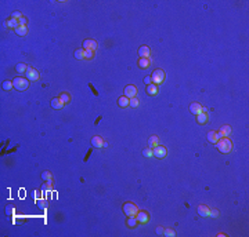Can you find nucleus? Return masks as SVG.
Listing matches in <instances>:
<instances>
[{"mask_svg": "<svg viewBox=\"0 0 249 237\" xmlns=\"http://www.w3.org/2000/svg\"><path fill=\"white\" fill-rule=\"evenodd\" d=\"M6 26L10 28V29H14V30H15L19 26V21H18V19L10 18V19H7V22H6Z\"/></svg>", "mask_w": 249, "mask_h": 237, "instance_id": "nucleus-19", "label": "nucleus"}, {"mask_svg": "<svg viewBox=\"0 0 249 237\" xmlns=\"http://www.w3.org/2000/svg\"><path fill=\"white\" fill-rule=\"evenodd\" d=\"M6 214H7V215H11V214H13V208H11L10 205L6 208Z\"/></svg>", "mask_w": 249, "mask_h": 237, "instance_id": "nucleus-40", "label": "nucleus"}, {"mask_svg": "<svg viewBox=\"0 0 249 237\" xmlns=\"http://www.w3.org/2000/svg\"><path fill=\"white\" fill-rule=\"evenodd\" d=\"M216 148L220 153H224L226 155V153L231 152V149H233V142H231V139L228 136H223V138H220L216 142Z\"/></svg>", "mask_w": 249, "mask_h": 237, "instance_id": "nucleus-1", "label": "nucleus"}, {"mask_svg": "<svg viewBox=\"0 0 249 237\" xmlns=\"http://www.w3.org/2000/svg\"><path fill=\"white\" fill-rule=\"evenodd\" d=\"M91 145H93L94 148H102L105 145V142H104V139H102L101 136L96 135V136H93V138H91Z\"/></svg>", "mask_w": 249, "mask_h": 237, "instance_id": "nucleus-13", "label": "nucleus"}, {"mask_svg": "<svg viewBox=\"0 0 249 237\" xmlns=\"http://www.w3.org/2000/svg\"><path fill=\"white\" fill-rule=\"evenodd\" d=\"M150 65H151L150 58H140L139 59V66L141 68V69H147V68H150Z\"/></svg>", "mask_w": 249, "mask_h": 237, "instance_id": "nucleus-22", "label": "nucleus"}, {"mask_svg": "<svg viewBox=\"0 0 249 237\" xmlns=\"http://www.w3.org/2000/svg\"><path fill=\"white\" fill-rule=\"evenodd\" d=\"M231 134V125H222V128H220V131L217 132V135H219V138H223V136H228Z\"/></svg>", "mask_w": 249, "mask_h": 237, "instance_id": "nucleus-12", "label": "nucleus"}, {"mask_svg": "<svg viewBox=\"0 0 249 237\" xmlns=\"http://www.w3.org/2000/svg\"><path fill=\"white\" fill-rule=\"evenodd\" d=\"M2 88H3L4 91H10V90H13V88H14L13 81H10V80H6V81H3V83H2Z\"/></svg>", "mask_w": 249, "mask_h": 237, "instance_id": "nucleus-25", "label": "nucleus"}, {"mask_svg": "<svg viewBox=\"0 0 249 237\" xmlns=\"http://www.w3.org/2000/svg\"><path fill=\"white\" fill-rule=\"evenodd\" d=\"M15 70L19 73V75H25V73H27V70H28V65L27 64H17Z\"/></svg>", "mask_w": 249, "mask_h": 237, "instance_id": "nucleus-24", "label": "nucleus"}, {"mask_svg": "<svg viewBox=\"0 0 249 237\" xmlns=\"http://www.w3.org/2000/svg\"><path fill=\"white\" fill-rule=\"evenodd\" d=\"M83 50H91V51H96L97 50V41L93 39H86L83 41Z\"/></svg>", "mask_w": 249, "mask_h": 237, "instance_id": "nucleus-8", "label": "nucleus"}, {"mask_svg": "<svg viewBox=\"0 0 249 237\" xmlns=\"http://www.w3.org/2000/svg\"><path fill=\"white\" fill-rule=\"evenodd\" d=\"M126 225H127V227H130V229H134V227L139 225V221H137L136 216H129L127 221H126Z\"/></svg>", "mask_w": 249, "mask_h": 237, "instance_id": "nucleus-21", "label": "nucleus"}, {"mask_svg": "<svg viewBox=\"0 0 249 237\" xmlns=\"http://www.w3.org/2000/svg\"><path fill=\"white\" fill-rule=\"evenodd\" d=\"M51 108H53V109H57V110H60V109L64 108V104H62V101L60 99V97L51 99Z\"/></svg>", "mask_w": 249, "mask_h": 237, "instance_id": "nucleus-15", "label": "nucleus"}, {"mask_svg": "<svg viewBox=\"0 0 249 237\" xmlns=\"http://www.w3.org/2000/svg\"><path fill=\"white\" fill-rule=\"evenodd\" d=\"M190 112L197 116V115L204 112V106H202L201 104H198V102H193V104L190 105Z\"/></svg>", "mask_w": 249, "mask_h": 237, "instance_id": "nucleus-10", "label": "nucleus"}, {"mask_svg": "<svg viewBox=\"0 0 249 237\" xmlns=\"http://www.w3.org/2000/svg\"><path fill=\"white\" fill-rule=\"evenodd\" d=\"M143 156H144V157H151V156H152V149H151V148L143 149Z\"/></svg>", "mask_w": 249, "mask_h": 237, "instance_id": "nucleus-31", "label": "nucleus"}, {"mask_svg": "<svg viewBox=\"0 0 249 237\" xmlns=\"http://www.w3.org/2000/svg\"><path fill=\"white\" fill-rule=\"evenodd\" d=\"M129 102H130V99L127 98V97H121V98L118 99V105L119 108H127L129 106Z\"/></svg>", "mask_w": 249, "mask_h": 237, "instance_id": "nucleus-23", "label": "nucleus"}, {"mask_svg": "<svg viewBox=\"0 0 249 237\" xmlns=\"http://www.w3.org/2000/svg\"><path fill=\"white\" fill-rule=\"evenodd\" d=\"M166 155H168V149L162 145H158L152 149V156H155L156 159H164L166 157Z\"/></svg>", "mask_w": 249, "mask_h": 237, "instance_id": "nucleus-5", "label": "nucleus"}, {"mask_svg": "<svg viewBox=\"0 0 249 237\" xmlns=\"http://www.w3.org/2000/svg\"><path fill=\"white\" fill-rule=\"evenodd\" d=\"M139 99H137V97H134V98H130V102H129V106H131V108H137L139 106Z\"/></svg>", "mask_w": 249, "mask_h": 237, "instance_id": "nucleus-30", "label": "nucleus"}, {"mask_svg": "<svg viewBox=\"0 0 249 237\" xmlns=\"http://www.w3.org/2000/svg\"><path fill=\"white\" fill-rule=\"evenodd\" d=\"M11 18H14V19H21V18H22V14L19 13V11H14V13L11 14Z\"/></svg>", "mask_w": 249, "mask_h": 237, "instance_id": "nucleus-35", "label": "nucleus"}, {"mask_svg": "<svg viewBox=\"0 0 249 237\" xmlns=\"http://www.w3.org/2000/svg\"><path fill=\"white\" fill-rule=\"evenodd\" d=\"M14 32H15L18 36H27L28 35V28L27 26H18Z\"/></svg>", "mask_w": 249, "mask_h": 237, "instance_id": "nucleus-26", "label": "nucleus"}, {"mask_svg": "<svg viewBox=\"0 0 249 237\" xmlns=\"http://www.w3.org/2000/svg\"><path fill=\"white\" fill-rule=\"evenodd\" d=\"M156 235H164V227H162V226L156 227Z\"/></svg>", "mask_w": 249, "mask_h": 237, "instance_id": "nucleus-39", "label": "nucleus"}, {"mask_svg": "<svg viewBox=\"0 0 249 237\" xmlns=\"http://www.w3.org/2000/svg\"><path fill=\"white\" fill-rule=\"evenodd\" d=\"M144 83H145L147 85H150L151 83H152V80H151V76H147V77L144 79Z\"/></svg>", "mask_w": 249, "mask_h": 237, "instance_id": "nucleus-37", "label": "nucleus"}, {"mask_svg": "<svg viewBox=\"0 0 249 237\" xmlns=\"http://www.w3.org/2000/svg\"><path fill=\"white\" fill-rule=\"evenodd\" d=\"M94 57V51L91 50H85V58L86 59H91Z\"/></svg>", "mask_w": 249, "mask_h": 237, "instance_id": "nucleus-33", "label": "nucleus"}, {"mask_svg": "<svg viewBox=\"0 0 249 237\" xmlns=\"http://www.w3.org/2000/svg\"><path fill=\"white\" fill-rule=\"evenodd\" d=\"M206 139H208V142L209 144H213V145H216V142L219 141V135H217V132H214V131H209L208 132V135H206Z\"/></svg>", "mask_w": 249, "mask_h": 237, "instance_id": "nucleus-14", "label": "nucleus"}, {"mask_svg": "<svg viewBox=\"0 0 249 237\" xmlns=\"http://www.w3.org/2000/svg\"><path fill=\"white\" fill-rule=\"evenodd\" d=\"M220 212L216 210V208H213V210H210V212H209V216H212V218H219Z\"/></svg>", "mask_w": 249, "mask_h": 237, "instance_id": "nucleus-34", "label": "nucleus"}, {"mask_svg": "<svg viewBox=\"0 0 249 237\" xmlns=\"http://www.w3.org/2000/svg\"><path fill=\"white\" fill-rule=\"evenodd\" d=\"M19 21V26H27V24H28V19L25 18V17H22L21 19H18Z\"/></svg>", "mask_w": 249, "mask_h": 237, "instance_id": "nucleus-36", "label": "nucleus"}, {"mask_svg": "<svg viewBox=\"0 0 249 237\" xmlns=\"http://www.w3.org/2000/svg\"><path fill=\"white\" fill-rule=\"evenodd\" d=\"M60 99L62 101V104H69V101H71V95L69 94H67V93H62L61 95H60Z\"/></svg>", "mask_w": 249, "mask_h": 237, "instance_id": "nucleus-27", "label": "nucleus"}, {"mask_svg": "<svg viewBox=\"0 0 249 237\" xmlns=\"http://www.w3.org/2000/svg\"><path fill=\"white\" fill-rule=\"evenodd\" d=\"M145 90H147L148 95H151V97L158 95V85H156V84H152V83H151L150 85H147V88H145Z\"/></svg>", "mask_w": 249, "mask_h": 237, "instance_id": "nucleus-16", "label": "nucleus"}, {"mask_svg": "<svg viewBox=\"0 0 249 237\" xmlns=\"http://www.w3.org/2000/svg\"><path fill=\"white\" fill-rule=\"evenodd\" d=\"M75 58L76 59H83L85 58V50H83V48H78V50H75Z\"/></svg>", "mask_w": 249, "mask_h": 237, "instance_id": "nucleus-28", "label": "nucleus"}, {"mask_svg": "<svg viewBox=\"0 0 249 237\" xmlns=\"http://www.w3.org/2000/svg\"><path fill=\"white\" fill-rule=\"evenodd\" d=\"M198 214L201 216H209V212H210V208L208 207V205H205V204H201V205H198Z\"/></svg>", "mask_w": 249, "mask_h": 237, "instance_id": "nucleus-17", "label": "nucleus"}, {"mask_svg": "<svg viewBox=\"0 0 249 237\" xmlns=\"http://www.w3.org/2000/svg\"><path fill=\"white\" fill-rule=\"evenodd\" d=\"M13 84H14V88L18 91H25L28 90L29 87V80L27 77H15L13 80Z\"/></svg>", "mask_w": 249, "mask_h": 237, "instance_id": "nucleus-2", "label": "nucleus"}, {"mask_svg": "<svg viewBox=\"0 0 249 237\" xmlns=\"http://www.w3.org/2000/svg\"><path fill=\"white\" fill-rule=\"evenodd\" d=\"M151 80H152V84H162L165 80V72L162 69H155L152 72V75H151Z\"/></svg>", "mask_w": 249, "mask_h": 237, "instance_id": "nucleus-4", "label": "nucleus"}, {"mask_svg": "<svg viewBox=\"0 0 249 237\" xmlns=\"http://www.w3.org/2000/svg\"><path fill=\"white\" fill-rule=\"evenodd\" d=\"M208 120H209V117H208L206 112H202V113H199V115H197V123H198V124H201V125L206 124Z\"/></svg>", "mask_w": 249, "mask_h": 237, "instance_id": "nucleus-18", "label": "nucleus"}, {"mask_svg": "<svg viewBox=\"0 0 249 237\" xmlns=\"http://www.w3.org/2000/svg\"><path fill=\"white\" fill-rule=\"evenodd\" d=\"M38 204L40 205L42 208H46V207H47V203H46V201H43V200H39V201H38Z\"/></svg>", "mask_w": 249, "mask_h": 237, "instance_id": "nucleus-38", "label": "nucleus"}, {"mask_svg": "<svg viewBox=\"0 0 249 237\" xmlns=\"http://www.w3.org/2000/svg\"><path fill=\"white\" fill-rule=\"evenodd\" d=\"M139 55H140V58H150V55H151L150 47L148 45H141L139 48Z\"/></svg>", "mask_w": 249, "mask_h": 237, "instance_id": "nucleus-11", "label": "nucleus"}, {"mask_svg": "<svg viewBox=\"0 0 249 237\" xmlns=\"http://www.w3.org/2000/svg\"><path fill=\"white\" fill-rule=\"evenodd\" d=\"M42 179H43V181H46V182L50 181V179H51V172H48V171H44V172L42 174Z\"/></svg>", "mask_w": 249, "mask_h": 237, "instance_id": "nucleus-32", "label": "nucleus"}, {"mask_svg": "<svg viewBox=\"0 0 249 237\" xmlns=\"http://www.w3.org/2000/svg\"><path fill=\"white\" fill-rule=\"evenodd\" d=\"M137 87L136 85H133V84H129V85H126L125 87V97H127L129 99L130 98H134V97H137Z\"/></svg>", "mask_w": 249, "mask_h": 237, "instance_id": "nucleus-7", "label": "nucleus"}, {"mask_svg": "<svg viewBox=\"0 0 249 237\" xmlns=\"http://www.w3.org/2000/svg\"><path fill=\"white\" fill-rule=\"evenodd\" d=\"M136 218H137V221H139V223H147V222L150 221V214H148L147 211H140L139 210Z\"/></svg>", "mask_w": 249, "mask_h": 237, "instance_id": "nucleus-9", "label": "nucleus"}, {"mask_svg": "<svg viewBox=\"0 0 249 237\" xmlns=\"http://www.w3.org/2000/svg\"><path fill=\"white\" fill-rule=\"evenodd\" d=\"M25 77L29 80V81H36V80L40 79V75H39V72L35 68H28L27 73H25Z\"/></svg>", "mask_w": 249, "mask_h": 237, "instance_id": "nucleus-6", "label": "nucleus"}, {"mask_svg": "<svg viewBox=\"0 0 249 237\" xmlns=\"http://www.w3.org/2000/svg\"><path fill=\"white\" fill-rule=\"evenodd\" d=\"M164 235L168 237H174L176 236V232H174L172 227H168V229H164Z\"/></svg>", "mask_w": 249, "mask_h": 237, "instance_id": "nucleus-29", "label": "nucleus"}, {"mask_svg": "<svg viewBox=\"0 0 249 237\" xmlns=\"http://www.w3.org/2000/svg\"><path fill=\"white\" fill-rule=\"evenodd\" d=\"M122 208H123V212L126 216H136L137 212H139V207H137L134 203H125L123 205H122Z\"/></svg>", "mask_w": 249, "mask_h": 237, "instance_id": "nucleus-3", "label": "nucleus"}, {"mask_svg": "<svg viewBox=\"0 0 249 237\" xmlns=\"http://www.w3.org/2000/svg\"><path fill=\"white\" fill-rule=\"evenodd\" d=\"M148 145H150L151 149H154L155 146H158V145H159V138H158V135H151L150 138H148Z\"/></svg>", "mask_w": 249, "mask_h": 237, "instance_id": "nucleus-20", "label": "nucleus"}]
</instances>
